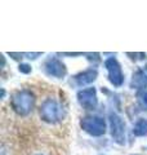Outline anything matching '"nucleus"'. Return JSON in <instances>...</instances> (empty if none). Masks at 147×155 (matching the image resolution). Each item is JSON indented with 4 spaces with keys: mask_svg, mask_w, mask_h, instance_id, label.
I'll return each mask as SVG.
<instances>
[{
    "mask_svg": "<svg viewBox=\"0 0 147 155\" xmlns=\"http://www.w3.org/2000/svg\"><path fill=\"white\" fill-rule=\"evenodd\" d=\"M12 109L16 114L21 116H26L32 111L34 105H35V96L31 91L22 89L17 91L12 94L11 98Z\"/></svg>",
    "mask_w": 147,
    "mask_h": 155,
    "instance_id": "nucleus-1",
    "label": "nucleus"
},
{
    "mask_svg": "<svg viewBox=\"0 0 147 155\" xmlns=\"http://www.w3.org/2000/svg\"><path fill=\"white\" fill-rule=\"evenodd\" d=\"M40 118L49 124L60 123L65 118V109L58 101L48 98L40 106Z\"/></svg>",
    "mask_w": 147,
    "mask_h": 155,
    "instance_id": "nucleus-2",
    "label": "nucleus"
},
{
    "mask_svg": "<svg viewBox=\"0 0 147 155\" xmlns=\"http://www.w3.org/2000/svg\"><path fill=\"white\" fill-rule=\"evenodd\" d=\"M80 127L93 137H100L106 133V122L101 116H84L80 120Z\"/></svg>",
    "mask_w": 147,
    "mask_h": 155,
    "instance_id": "nucleus-3",
    "label": "nucleus"
},
{
    "mask_svg": "<svg viewBox=\"0 0 147 155\" xmlns=\"http://www.w3.org/2000/svg\"><path fill=\"white\" fill-rule=\"evenodd\" d=\"M110 120V129H111V137L114 141L119 145L125 143V123L120 115L116 113H111L109 116Z\"/></svg>",
    "mask_w": 147,
    "mask_h": 155,
    "instance_id": "nucleus-4",
    "label": "nucleus"
},
{
    "mask_svg": "<svg viewBox=\"0 0 147 155\" xmlns=\"http://www.w3.org/2000/svg\"><path fill=\"white\" fill-rule=\"evenodd\" d=\"M105 67L109 72V80L114 87H121L124 84V75L121 71V66L115 57H110L105 61Z\"/></svg>",
    "mask_w": 147,
    "mask_h": 155,
    "instance_id": "nucleus-5",
    "label": "nucleus"
},
{
    "mask_svg": "<svg viewBox=\"0 0 147 155\" xmlns=\"http://www.w3.org/2000/svg\"><path fill=\"white\" fill-rule=\"evenodd\" d=\"M43 70L47 75L49 76H53V78H57V79H62L63 76L66 75V66L62 61H60L58 58L56 57H49L44 61V65H43Z\"/></svg>",
    "mask_w": 147,
    "mask_h": 155,
    "instance_id": "nucleus-6",
    "label": "nucleus"
},
{
    "mask_svg": "<svg viewBox=\"0 0 147 155\" xmlns=\"http://www.w3.org/2000/svg\"><path fill=\"white\" fill-rule=\"evenodd\" d=\"M77 101L83 109L85 110H94L98 105V98H97V91L96 88H85L77 92Z\"/></svg>",
    "mask_w": 147,
    "mask_h": 155,
    "instance_id": "nucleus-7",
    "label": "nucleus"
},
{
    "mask_svg": "<svg viewBox=\"0 0 147 155\" xmlns=\"http://www.w3.org/2000/svg\"><path fill=\"white\" fill-rule=\"evenodd\" d=\"M97 76H98V71L96 69H88L85 71H81L79 74H76L72 79H74V83L77 87H84L88 84H92L97 79Z\"/></svg>",
    "mask_w": 147,
    "mask_h": 155,
    "instance_id": "nucleus-8",
    "label": "nucleus"
},
{
    "mask_svg": "<svg viewBox=\"0 0 147 155\" xmlns=\"http://www.w3.org/2000/svg\"><path fill=\"white\" fill-rule=\"evenodd\" d=\"M132 87H136V88H146L147 87V74H145V71L138 70L136 74H133Z\"/></svg>",
    "mask_w": 147,
    "mask_h": 155,
    "instance_id": "nucleus-9",
    "label": "nucleus"
},
{
    "mask_svg": "<svg viewBox=\"0 0 147 155\" xmlns=\"http://www.w3.org/2000/svg\"><path fill=\"white\" fill-rule=\"evenodd\" d=\"M133 134L137 137H145L147 136V120L143 118H139L136 122L133 127Z\"/></svg>",
    "mask_w": 147,
    "mask_h": 155,
    "instance_id": "nucleus-10",
    "label": "nucleus"
},
{
    "mask_svg": "<svg viewBox=\"0 0 147 155\" xmlns=\"http://www.w3.org/2000/svg\"><path fill=\"white\" fill-rule=\"evenodd\" d=\"M126 56H129L132 60H134V61H143V60H146V53H130V52H128L126 53Z\"/></svg>",
    "mask_w": 147,
    "mask_h": 155,
    "instance_id": "nucleus-11",
    "label": "nucleus"
},
{
    "mask_svg": "<svg viewBox=\"0 0 147 155\" xmlns=\"http://www.w3.org/2000/svg\"><path fill=\"white\" fill-rule=\"evenodd\" d=\"M18 70L19 72H22V74H30L31 72V66L30 65H27V64H21L18 66Z\"/></svg>",
    "mask_w": 147,
    "mask_h": 155,
    "instance_id": "nucleus-12",
    "label": "nucleus"
},
{
    "mask_svg": "<svg viewBox=\"0 0 147 155\" xmlns=\"http://www.w3.org/2000/svg\"><path fill=\"white\" fill-rule=\"evenodd\" d=\"M138 100H139V102L143 106H147V91L139 92V93H138Z\"/></svg>",
    "mask_w": 147,
    "mask_h": 155,
    "instance_id": "nucleus-13",
    "label": "nucleus"
},
{
    "mask_svg": "<svg viewBox=\"0 0 147 155\" xmlns=\"http://www.w3.org/2000/svg\"><path fill=\"white\" fill-rule=\"evenodd\" d=\"M23 56H26L28 60H36L39 56H41V53H23Z\"/></svg>",
    "mask_w": 147,
    "mask_h": 155,
    "instance_id": "nucleus-14",
    "label": "nucleus"
},
{
    "mask_svg": "<svg viewBox=\"0 0 147 155\" xmlns=\"http://www.w3.org/2000/svg\"><path fill=\"white\" fill-rule=\"evenodd\" d=\"M9 56H11V57H13L14 58V60H19V58H22V53H9Z\"/></svg>",
    "mask_w": 147,
    "mask_h": 155,
    "instance_id": "nucleus-15",
    "label": "nucleus"
},
{
    "mask_svg": "<svg viewBox=\"0 0 147 155\" xmlns=\"http://www.w3.org/2000/svg\"><path fill=\"white\" fill-rule=\"evenodd\" d=\"M62 54L63 56H72V57H75V56H81L83 54V53H62Z\"/></svg>",
    "mask_w": 147,
    "mask_h": 155,
    "instance_id": "nucleus-16",
    "label": "nucleus"
},
{
    "mask_svg": "<svg viewBox=\"0 0 147 155\" xmlns=\"http://www.w3.org/2000/svg\"><path fill=\"white\" fill-rule=\"evenodd\" d=\"M145 71H146V72H147V65H146V66H145Z\"/></svg>",
    "mask_w": 147,
    "mask_h": 155,
    "instance_id": "nucleus-17",
    "label": "nucleus"
},
{
    "mask_svg": "<svg viewBox=\"0 0 147 155\" xmlns=\"http://www.w3.org/2000/svg\"><path fill=\"white\" fill-rule=\"evenodd\" d=\"M133 155H138V154H133Z\"/></svg>",
    "mask_w": 147,
    "mask_h": 155,
    "instance_id": "nucleus-18",
    "label": "nucleus"
}]
</instances>
